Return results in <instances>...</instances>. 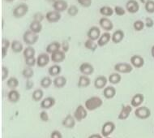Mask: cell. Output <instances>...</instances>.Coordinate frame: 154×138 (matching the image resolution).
I'll list each match as a JSON object with an SVG mask.
<instances>
[{
	"label": "cell",
	"instance_id": "6da1fadb",
	"mask_svg": "<svg viewBox=\"0 0 154 138\" xmlns=\"http://www.w3.org/2000/svg\"><path fill=\"white\" fill-rule=\"evenodd\" d=\"M102 104H103L102 99L97 96H94V97H91L85 101V106L88 111H93L100 108L102 106Z\"/></svg>",
	"mask_w": 154,
	"mask_h": 138
},
{
	"label": "cell",
	"instance_id": "7a4b0ae2",
	"mask_svg": "<svg viewBox=\"0 0 154 138\" xmlns=\"http://www.w3.org/2000/svg\"><path fill=\"white\" fill-rule=\"evenodd\" d=\"M39 39V36L37 33L32 32L31 30H27L23 34V41L24 42L28 45L29 46V45H35L36 43L37 42V41Z\"/></svg>",
	"mask_w": 154,
	"mask_h": 138
},
{
	"label": "cell",
	"instance_id": "3957f363",
	"mask_svg": "<svg viewBox=\"0 0 154 138\" xmlns=\"http://www.w3.org/2000/svg\"><path fill=\"white\" fill-rule=\"evenodd\" d=\"M29 8L26 3H20L14 8L13 11H12V15L15 18L20 19L24 17V16H26L28 11H29Z\"/></svg>",
	"mask_w": 154,
	"mask_h": 138
},
{
	"label": "cell",
	"instance_id": "277c9868",
	"mask_svg": "<svg viewBox=\"0 0 154 138\" xmlns=\"http://www.w3.org/2000/svg\"><path fill=\"white\" fill-rule=\"evenodd\" d=\"M115 124L112 121H107L102 125V127H101V136L103 137L106 138L109 137V136L111 135L113 132L115 130Z\"/></svg>",
	"mask_w": 154,
	"mask_h": 138
},
{
	"label": "cell",
	"instance_id": "5b68a950",
	"mask_svg": "<svg viewBox=\"0 0 154 138\" xmlns=\"http://www.w3.org/2000/svg\"><path fill=\"white\" fill-rule=\"evenodd\" d=\"M135 115L140 120H147L151 116V111L147 106H139L135 111Z\"/></svg>",
	"mask_w": 154,
	"mask_h": 138
},
{
	"label": "cell",
	"instance_id": "8992f818",
	"mask_svg": "<svg viewBox=\"0 0 154 138\" xmlns=\"http://www.w3.org/2000/svg\"><path fill=\"white\" fill-rule=\"evenodd\" d=\"M87 115H88V110L85 108V106H82V105H79L77 106L73 114V116L78 122H80L86 119Z\"/></svg>",
	"mask_w": 154,
	"mask_h": 138
},
{
	"label": "cell",
	"instance_id": "52a82bcc",
	"mask_svg": "<svg viewBox=\"0 0 154 138\" xmlns=\"http://www.w3.org/2000/svg\"><path fill=\"white\" fill-rule=\"evenodd\" d=\"M133 66L128 63H118L114 65V71L119 73L128 74L132 72Z\"/></svg>",
	"mask_w": 154,
	"mask_h": 138
},
{
	"label": "cell",
	"instance_id": "ba28073f",
	"mask_svg": "<svg viewBox=\"0 0 154 138\" xmlns=\"http://www.w3.org/2000/svg\"><path fill=\"white\" fill-rule=\"evenodd\" d=\"M51 60V56L48 53H42L37 57V66L38 67H45Z\"/></svg>",
	"mask_w": 154,
	"mask_h": 138
},
{
	"label": "cell",
	"instance_id": "9c48e42d",
	"mask_svg": "<svg viewBox=\"0 0 154 138\" xmlns=\"http://www.w3.org/2000/svg\"><path fill=\"white\" fill-rule=\"evenodd\" d=\"M101 29L97 26H93L91 27L90 29H88V33H87V36H88V39L93 41H97L101 37Z\"/></svg>",
	"mask_w": 154,
	"mask_h": 138
},
{
	"label": "cell",
	"instance_id": "30bf717a",
	"mask_svg": "<svg viewBox=\"0 0 154 138\" xmlns=\"http://www.w3.org/2000/svg\"><path fill=\"white\" fill-rule=\"evenodd\" d=\"M54 10L56 11H59V12H63L65 11H67L68 9V3L66 2V0H56L55 2L53 3Z\"/></svg>",
	"mask_w": 154,
	"mask_h": 138
},
{
	"label": "cell",
	"instance_id": "8fae6325",
	"mask_svg": "<svg viewBox=\"0 0 154 138\" xmlns=\"http://www.w3.org/2000/svg\"><path fill=\"white\" fill-rule=\"evenodd\" d=\"M132 111V106L131 105H122V109L119 114L118 119L119 120H125L130 116L131 113Z\"/></svg>",
	"mask_w": 154,
	"mask_h": 138
},
{
	"label": "cell",
	"instance_id": "7c38bea8",
	"mask_svg": "<svg viewBox=\"0 0 154 138\" xmlns=\"http://www.w3.org/2000/svg\"><path fill=\"white\" fill-rule=\"evenodd\" d=\"M61 13L59 11H54V10L48 11L47 13L45 14V19L49 23H57L61 20Z\"/></svg>",
	"mask_w": 154,
	"mask_h": 138
},
{
	"label": "cell",
	"instance_id": "4fadbf2b",
	"mask_svg": "<svg viewBox=\"0 0 154 138\" xmlns=\"http://www.w3.org/2000/svg\"><path fill=\"white\" fill-rule=\"evenodd\" d=\"M126 10L131 14L137 13L140 10V4L136 0H128L126 3Z\"/></svg>",
	"mask_w": 154,
	"mask_h": 138
},
{
	"label": "cell",
	"instance_id": "5bb4252c",
	"mask_svg": "<svg viewBox=\"0 0 154 138\" xmlns=\"http://www.w3.org/2000/svg\"><path fill=\"white\" fill-rule=\"evenodd\" d=\"M99 24L103 30L106 31V32H109L114 29V24L112 22L111 20H109L107 17H102L99 20Z\"/></svg>",
	"mask_w": 154,
	"mask_h": 138
},
{
	"label": "cell",
	"instance_id": "9a60e30c",
	"mask_svg": "<svg viewBox=\"0 0 154 138\" xmlns=\"http://www.w3.org/2000/svg\"><path fill=\"white\" fill-rule=\"evenodd\" d=\"M51 61L54 63L55 64H60L62 62H63L66 58V53L63 52L62 50L56 51L54 53L51 54Z\"/></svg>",
	"mask_w": 154,
	"mask_h": 138
},
{
	"label": "cell",
	"instance_id": "2e32d148",
	"mask_svg": "<svg viewBox=\"0 0 154 138\" xmlns=\"http://www.w3.org/2000/svg\"><path fill=\"white\" fill-rule=\"evenodd\" d=\"M80 72L85 76H91L94 72V67L89 63H83L79 67Z\"/></svg>",
	"mask_w": 154,
	"mask_h": 138
},
{
	"label": "cell",
	"instance_id": "e0dca14e",
	"mask_svg": "<svg viewBox=\"0 0 154 138\" xmlns=\"http://www.w3.org/2000/svg\"><path fill=\"white\" fill-rule=\"evenodd\" d=\"M131 64L136 68H141L144 65V59L142 56L135 55L131 57Z\"/></svg>",
	"mask_w": 154,
	"mask_h": 138
},
{
	"label": "cell",
	"instance_id": "ac0fdd59",
	"mask_svg": "<svg viewBox=\"0 0 154 138\" xmlns=\"http://www.w3.org/2000/svg\"><path fill=\"white\" fill-rule=\"evenodd\" d=\"M109 80L105 76H99L94 80V87L97 89H101L106 87L107 82Z\"/></svg>",
	"mask_w": 154,
	"mask_h": 138
},
{
	"label": "cell",
	"instance_id": "d6986e66",
	"mask_svg": "<svg viewBox=\"0 0 154 138\" xmlns=\"http://www.w3.org/2000/svg\"><path fill=\"white\" fill-rule=\"evenodd\" d=\"M55 99L53 97H47L42 99V101H41V108L44 110L51 109L55 105Z\"/></svg>",
	"mask_w": 154,
	"mask_h": 138
},
{
	"label": "cell",
	"instance_id": "ffe728a7",
	"mask_svg": "<svg viewBox=\"0 0 154 138\" xmlns=\"http://www.w3.org/2000/svg\"><path fill=\"white\" fill-rule=\"evenodd\" d=\"M75 119L74 118L73 115L72 114H68L66 115L65 118L63 119V120L62 121V125L64 127L66 128H69V129H72L75 126Z\"/></svg>",
	"mask_w": 154,
	"mask_h": 138
},
{
	"label": "cell",
	"instance_id": "44dd1931",
	"mask_svg": "<svg viewBox=\"0 0 154 138\" xmlns=\"http://www.w3.org/2000/svg\"><path fill=\"white\" fill-rule=\"evenodd\" d=\"M112 35L109 33V32H106L101 35V37L97 40V45L99 47H103L106 45H107L111 40Z\"/></svg>",
	"mask_w": 154,
	"mask_h": 138
},
{
	"label": "cell",
	"instance_id": "7402d4cb",
	"mask_svg": "<svg viewBox=\"0 0 154 138\" xmlns=\"http://www.w3.org/2000/svg\"><path fill=\"white\" fill-rule=\"evenodd\" d=\"M144 101V96L142 93H136L133 96L131 101V105L132 107H139Z\"/></svg>",
	"mask_w": 154,
	"mask_h": 138
},
{
	"label": "cell",
	"instance_id": "603a6c76",
	"mask_svg": "<svg viewBox=\"0 0 154 138\" xmlns=\"http://www.w3.org/2000/svg\"><path fill=\"white\" fill-rule=\"evenodd\" d=\"M124 32L122 30H121V29H118L116 31H114V33L112 34L111 40L114 44H119V43L121 42L124 39Z\"/></svg>",
	"mask_w": 154,
	"mask_h": 138
},
{
	"label": "cell",
	"instance_id": "cb8c5ba5",
	"mask_svg": "<svg viewBox=\"0 0 154 138\" xmlns=\"http://www.w3.org/2000/svg\"><path fill=\"white\" fill-rule=\"evenodd\" d=\"M8 99L11 103H16L20 99V94L16 89H11L8 93Z\"/></svg>",
	"mask_w": 154,
	"mask_h": 138
},
{
	"label": "cell",
	"instance_id": "d4e9b609",
	"mask_svg": "<svg viewBox=\"0 0 154 138\" xmlns=\"http://www.w3.org/2000/svg\"><path fill=\"white\" fill-rule=\"evenodd\" d=\"M104 98L106 99H112L116 95V89L114 86H106L103 90Z\"/></svg>",
	"mask_w": 154,
	"mask_h": 138
},
{
	"label": "cell",
	"instance_id": "484cf974",
	"mask_svg": "<svg viewBox=\"0 0 154 138\" xmlns=\"http://www.w3.org/2000/svg\"><path fill=\"white\" fill-rule=\"evenodd\" d=\"M60 49H61V43L59 42H52L46 46L45 51H46V53L51 55L56 51H59Z\"/></svg>",
	"mask_w": 154,
	"mask_h": 138
},
{
	"label": "cell",
	"instance_id": "4316f807",
	"mask_svg": "<svg viewBox=\"0 0 154 138\" xmlns=\"http://www.w3.org/2000/svg\"><path fill=\"white\" fill-rule=\"evenodd\" d=\"M53 85L57 89H62V88L65 87V85H66V77H63V76L56 77L53 80Z\"/></svg>",
	"mask_w": 154,
	"mask_h": 138
},
{
	"label": "cell",
	"instance_id": "83f0119b",
	"mask_svg": "<svg viewBox=\"0 0 154 138\" xmlns=\"http://www.w3.org/2000/svg\"><path fill=\"white\" fill-rule=\"evenodd\" d=\"M11 51L16 54L21 53L22 51H24V50L22 42L18 40H14L11 42Z\"/></svg>",
	"mask_w": 154,
	"mask_h": 138
},
{
	"label": "cell",
	"instance_id": "f1b7e54d",
	"mask_svg": "<svg viewBox=\"0 0 154 138\" xmlns=\"http://www.w3.org/2000/svg\"><path fill=\"white\" fill-rule=\"evenodd\" d=\"M62 72V67L59 64H54V65H52L51 67H49L48 69V72H49V75L51 77H59L60 73Z\"/></svg>",
	"mask_w": 154,
	"mask_h": 138
},
{
	"label": "cell",
	"instance_id": "f546056e",
	"mask_svg": "<svg viewBox=\"0 0 154 138\" xmlns=\"http://www.w3.org/2000/svg\"><path fill=\"white\" fill-rule=\"evenodd\" d=\"M90 84L91 80L88 76L82 75L79 77V80H78V87L79 88H87L90 85Z\"/></svg>",
	"mask_w": 154,
	"mask_h": 138
},
{
	"label": "cell",
	"instance_id": "4dcf8cb0",
	"mask_svg": "<svg viewBox=\"0 0 154 138\" xmlns=\"http://www.w3.org/2000/svg\"><path fill=\"white\" fill-rule=\"evenodd\" d=\"M29 29L32 32L39 34L42 31V22L36 21V20H32L31 24H29Z\"/></svg>",
	"mask_w": 154,
	"mask_h": 138
},
{
	"label": "cell",
	"instance_id": "1f68e13d",
	"mask_svg": "<svg viewBox=\"0 0 154 138\" xmlns=\"http://www.w3.org/2000/svg\"><path fill=\"white\" fill-rule=\"evenodd\" d=\"M99 12L104 17H110V16L114 15V10L111 7H109V6H103V7H101L100 8Z\"/></svg>",
	"mask_w": 154,
	"mask_h": 138
},
{
	"label": "cell",
	"instance_id": "d6a6232c",
	"mask_svg": "<svg viewBox=\"0 0 154 138\" xmlns=\"http://www.w3.org/2000/svg\"><path fill=\"white\" fill-rule=\"evenodd\" d=\"M11 42L7 38H3L2 39V58H4L8 55V49L11 47Z\"/></svg>",
	"mask_w": 154,
	"mask_h": 138
},
{
	"label": "cell",
	"instance_id": "836d02e7",
	"mask_svg": "<svg viewBox=\"0 0 154 138\" xmlns=\"http://www.w3.org/2000/svg\"><path fill=\"white\" fill-rule=\"evenodd\" d=\"M108 80L109 82L112 85H117L119 83L121 82L122 80V77L119 72H115V73H112L108 77Z\"/></svg>",
	"mask_w": 154,
	"mask_h": 138
},
{
	"label": "cell",
	"instance_id": "e575fe53",
	"mask_svg": "<svg viewBox=\"0 0 154 138\" xmlns=\"http://www.w3.org/2000/svg\"><path fill=\"white\" fill-rule=\"evenodd\" d=\"M22 76L24 77V79L26 80H30L32 77L34 76V70L32 69V67H26L23 69L22 71Z\"/></svg>",
	"mask_w": 154,
	"mask_h": 138
},
{
	"label": "cell",
	"instance_id": "d590c367",
	"mask_svg": "<svg viewBox=\"0 0 154 138\" xmlns=\"http://www.w3.org/2000/svg\"><path fill=\"white\" fill-rule=\"evenodd\" d=\"M35 54H36V51H35L34 48L31 46V45L25 48L24 51H23V55H24V59L35 57Z\"/></svg>",
	"mask_w": 154,
	"mask_h": 138
},
{
	"label": "cell",
	"instance_id": "8d00e7d4",
	"mask_svg": "<svg viewBox=\"0 0 154 138\" xmlns=\"http://www.w3.org/2000/svg\"><path fill=\"white\" fill-rule=\"evenodd\" d=\"M43 97H44V92L42 89H35L32 94V98L34 102L42 101Z\"/></svg>",
	"mask_w": 154,
	"mask_h": 138
},
{
	"label": "cell",
	"instance_id": "74e56055",
	"mask_svg": "<svg viewBox=\"0 0 154 138\" xmlns=\"http://www.w3.org/2000/svg\"><path fill=\"white\" fill-rule=\"evenodd\" d=\"M85 47L86 48V49L89 50V51L94 52V51L97 49V47H98V45H97V43L95 42V41L88 39V40L85 41Z\"/></svg>",
	"mask_w": 154,
	"mask_h": 138
},
{
	"label": "cell",
	"instance_id": "f35d334b",
	"mask_svg": "<svg viewBox=\"0 0 154 138\" xmlns=\"http://www.w3.org/2000/svg\"><path fill=\"white\" fill-rule=\"evenodd\" d=\"M7 85L11 89H16L19 86V80L16 77H10L7 81Z\"/></svg>",
	"mask_w": 154,
	"mask_h": 138
},
{
	"label": "cell",
	"instance_id": "ab89813d",
	"mask_svg": "<svg viewBox=\"0 0 154 138\" xmlns=\"http://www.w3.org/2000/svg\"><path fill=\"white\" fill-rule=\"evenodd\" d=\"M53 84V80L51 79V77H43L42 79L41 80L40 85L43 89H47Z\"/></svg>",
	"mask_w": 154,
	"mask_h": 138
},
{
	"label": "cell",
	"instance_id": "60d3db41",
	"mask_svg": "<svg viewBox=\"0 0 154 138\" xmlns=\"http://www.w3.org/2000/svg\"><path fill=\"white\" fill-rule=\"evenodd\" d=\"M145 27V23L140 20H136V21L133 23V28L134 29L137 31V32H140V31H142Z\"/></svg>",
	"mask_w": 154,
	"mask_h": 138
},
{
	"label": "cell",
	"instance_id": "b9f144b4",
	"mask_svg": "<svg viewBox=\"0 0 154 138\" xmlns=\"http://www.w3.org/2000/svg\"><path fill=\"white\" fill-rule=\"evenodd\" d=\"M66 12L68 14V16L74 17V16H76L79 13V8H77V6L75 5H70Z\"/></svg>",
	"mask_w": 154,
	"mask_h": 138
},
{
	"label": "cell",
	"instance_id": "7bdbcfd3",
	"mask_svg": "<svg viewBox=\"0 0 154 138\" xmlns=\"http://www.w3.org/2000/svg\"><path fill=\"white\" fill-rule=\"evenodd\" d=\"M144 8L148 13L152 14L154 13V1L153 0H150L149 3H147L144 5Z\"/></svg>",
	"mask_w": 154,
	"mask_h": 138
},
{
	"label": "cell",
	"instance_id": "ee69618b",
	"mask_svg": "<svg viewBox=\"0 0 154 138\" xmlns=\"http://www.w3.org/2000/svg\"><path fill=\"white\" fill-rule=\"evenodd\" d=\"M114 13L119 16H122L126 14V10H125V8H123L122 7H121V6H115L114 8Z\"/></svg>",
	"mask_w": 154,
	"mask_h": 138
},
{
	"label": "cell",
	"instance_id": "f6af8a7d",
	"mask_svg": "<svg viewBox=\"0 0 154 138\" xmlns=\"http://www.w3.org/2000/svg\"><path fill=\"white\" fill-rule=\"evenodd\" d=\"M1 71H2V77H1V80H5L8 78V76H9V69L6 66H3L2 68H1Z\"/></svg>",
	"mask_w": 154,
	"mask_h": 138
},
{
	"label": "cell",
	"instance_id": "bcb514c9",
	"mask_svg": "<svg viewBox=\"0 0 154 138\" xmlns=\"http://www.w3.org/2000/svg\"><path fill=\"white\" fill-rule=\"evenodd\" d=\"M25 64L27 65V67H34L35 65H37V58H35V57L26 58V59H25Z\"/></svg>",
	"mask_w": 154,
	"mask_h": 138
},
{
	"label": "cell",
	"instance_id": "7dc6e473",
	"mask_svg": "<svg viewBox=\"0 0 154 138\" xmlns=\"http://www.w3.org/2000/svg\"><path fill=\"white\" fill-rule=\"evenodd\" d=\"M45 18V16H44L42 12H41V11H37V12L34 13V15H33V20H36V21L42 22L44 20Z\"/></svg>",
	"mask_w": 154,
	"mask_h": 138
},
{
	"label": "cell",
	"instance_id": "c3c4849f",
	"mask_svg": "<svg viewBox=\"0 0 154 138\" xmlns=\"http://www.w3.org/2000/svg\"><path fill=\"white\" fill-rule=\"evenodd\" d=\"M78 3L83 8H89L92 5L93 1L92 0H77Z\"/></svg>",
	"mask_w": 154,
	"mask_h": 138
},
{
	"label": "cell",
	"instance_id": "681fc988",
	"mask_svg": "<svg viewBox=\"0 0 154 138\" xmlns=\"http://www.w3.org/2000/svg\"><path fill=\"white\" fill-rule=\"evenodd\" d=\"M39 117H40V120L42 121V122H48L49 121V114L45 111H42L41 112L40 114H39Z\"/></svg>",
	"mask_w": 154,
	"mask_h": 138
},
{
	"label": "cell",
	"instance_id": "f907efd6",
	"mask_svg": "<svg viewBox=\"0 0 154 138\" xmlns=\"http://www.w3.org/2000/svg\"><path fill=\"white\" fill-rule=\"evenodd\" d=\"M61 48H62V51H63V52H65V53L68 52L70 49L69 42H68L67 41L64 40L63 42L61 43Z\"/></svg>",
	"mask_w": 154,
	"mask_h": 138
},
{
	"label": "cell",
	"instance_id": "816d5d0a",
	"mask_svg": "<svg viewBox=\"0 0 154 138\" xmlns=\"http://www.w3.org/2000/svg\"><path fill=\"white\" fill-rule=\"evenodd\" d=\"M145 26L147 27V28H152L154 25V21L153 20L152 18H150V17H146L145 18Z\"/></svg>",
	"mask_w": 154,
	"mask_h": 138
},
{
	"label": "cell",
	"instance_id": "f5cc1de1",
	"mask_svg": "<svg viewBox=\"0 0 154 138\" xmlns=\"http://www.w3.org/2000/svg\"><path fill=\"white\" fill-rule=\"evenodd\" d=\"M51 138H63V135L59 131L54 130L51 133Z\"/></svg>",
	"mask_w": 154,
	"mask_h": 138
},
{
	"label": "cell",
	"instance_id": "db71d44e",
	"mask_svg": "<svg viewBox=\"0 0 154 138\" xmlns=\"http://www.w3.org/2000/svg\"><path fill=\"white\" fill-rule=\"evenodd\" d=\"M26 89H31L33 87V82L31 80H27L26 82Z\"/></svg>",
	"mask_w": 154,
	"mask_h": 138
},
{
	"label": "cell",
	"instance_id": "11a10c76",
	"mask_svg": "<svg viewBox=\"0 0 154 138\" xmlns=\"http://www.w3.org/2000/svg\"><path fill=\"white\" fill-rule=\"evenodd\" d=\"M102 137H103V136H102L101 134H98V133L92 134V135L88 136V138H102Z\"/></svg>",
	"mask_w": 154,
	"mask_h": 138
},
{
	"label": "cell",
	"instance_id": "9f6ffc18",
	"mask_svg": "<svg viewBox=\"0 0 154 138\" xmlns=\"http://www.w3.org/2000/svg\"><path fill=\"white\" fill-rule=\"evenodd\" d=\"M140 1L141 3H143V4H144V5H145L147 3H149L150 0H140Z\"/></svg>",
	"mask_w": 154,
	"mask_h": 138
},
{
	"label": "cell",
	"instance_id": "6f0895ef",
	"mask_svg": "<svg viewBox=\"0 0 154 138\" xmlns=\"http://www.w3.org/2000/svg\"><path fill=\"white\" fill-rule=\"evenodd\" d=\"M151 55L152 56V58H154V45H152V47L151 49Z\"/></svg>",
	"mask_w": 154,
	"mask_h": 138
},
{
	"label": "cell",
	"instance_id": "680465c9",
	"mask_svg": "<svg viewBox=\"0 0 154 138\" xmlns=\"http://www.w3.org/2000/svg\"><path fill=\"white\" fill-rule=\"evenodd\" d=\"M5 2H7V3H12V2H14L15 0H4Z\"/></svg>",
	"mask_w": 154,
	"mask_h": 138
},
{
	"label": "cell",
	"instance_id": "91938a15",
	"mask_svg": "<svg viewBox=\"0 0 154 138\" xmlns=\"http://www.w3.org/2000/svg\"><path fill=\"white\" fill-rule=\"evenodd\" d=\"M56 0H47V2H49V3H54V2H55Z\"/></svg>",
	"mask_w": 154,
	"mask_h": 138
},
{
	"label": "cell",
	"instance_id": "94428289",
	"mask_svg": "<svg viewBox=\"0 0 154 138\" xmlns=\"http://www.w3.org/2000/svg\"><path fill=\"white\" fill-rule=\"evenodd\" d=\"M106 138H110V137H106Z\"/></svg>",
	"mask_w": 154,
	"mask_h": 138
},
{
	"label": "cell",
	"instance_id": "6125c7cd",
	"mask_svg": "<svg viewBox=\"0 0 154 138\" xmlns=\"http://www.w3.org/2000/svg\"><path fill=\"white\" fill-rule=\"evenodd\" d=\"M24 1H26V0H24Z\"/></svg>",
	"mask_w": 154,
	"mask_h": 138
}]
</instances>
